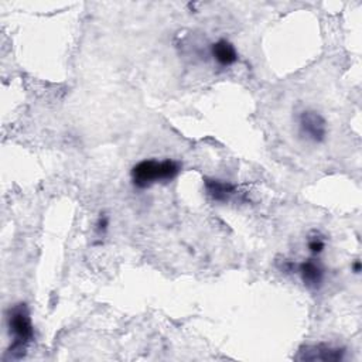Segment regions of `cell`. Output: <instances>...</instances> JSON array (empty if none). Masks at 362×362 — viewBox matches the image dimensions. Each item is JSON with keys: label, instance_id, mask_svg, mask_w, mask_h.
Returning a JSON list of instances; mask_svg holds the SVG:
<instances>
[{"label": "cell", "instance_id": "cell-3", "mask_svg": "<svg viewBox=\"0 0 362 362\" xmlns=\"http://www.w3.org/2000/svg\"><path fill=\"white\" fill-rule=\"evenodd\" d=\"M299 133L307 142L321 143L327 136L326 119L313 109H306L299 116Z\"/></svg>", "mask_w": 362, "mask_h": 362}, {"label": "cell", "instance_id": "cell-10", "mask_svg": "<svg viewBox=\"0 0 362 362\" xmlns=\"http://www.w3.org/2000/svg\"><path fill=\"white\" fill-rule=\"evenodd\" d=\"M352 270H354V274H359L361 272V260H355L354 262V264H352Z\"/></svg>", "mask_w": 362, "mask_h": 362}, {"label": "cell", "instance_id": "cell-9", "mask_svg": "<svg viewBox=\"0 0 362 362\" xmlns=\"http://www.w3.org/2000/svg\"><path fill=\"white\" fill-rule=\"evenodd\" d=\"M108 227H109V217L105 215V214H101V217L98 218L97 225H95L97 234L98 235H105L107 231H108Z\"/></svg>", "mask_w": 362, "mask_h": 362}, {"label": "cell", "instance_id": "cell-2", "mask_svg": "<svg viewBox=\"0 0 362 362\" xmlns=\"http://www.w3.org/2000/svg\"><path fill=\"white\" fill-rule=\"evenodd\" d=\"M8 327L13 337V344L9 352L13 358H22L26 354L29 344L34 340V326L26 304L20 303L9 310Z\"/></svg>", "mask_w": 362, "mask_h": 362}, {"label": "cell", "instance_id": "cell-1", "mask_svg": "<svg viewBox=\"0 0 362 362\" xmlns=\"http://www.w3.org/2000/svg\"><path fill=\"white\" fill-rule=\"evenodd\" d=\"M181 173V164L175 160H142L130 171L132 183L136 189L146 190L157 183H170Z\"/></svg>", "mask_w": 362, "mask_h": 362}, {"label": "cell", "instance_id": "cell-5", "mask_svg": "<svg viewBox=\"0 0 362 362\" xmlns=\"http://www.w3.org/2000/svg\"><path fill=\"white\" fill-rule=\"evenodd\" d=\"M344 354L345 351L342 348H333L326 344H319V345H307L302 348L299 359L334 362V361H341L344 358Z\"/></svg>", "mask_w": 362, "mask_h": 362}, {"label": "cell", "instance_id": "cell-7", "mask_svg": "<svg viewBox=\"0 0 362 362\" xmlns=\"http://www.w3.org/2000/svg\"><path fill=\"white\" fill-rule=\"evenodd\" d=\"M210 53L214 61L221 67H231L238 61V51L235 46L225 39L215 41L211 46Z\"/></svg>", "mask_w": 362, "mask_h": 362}, {"label": "cell", "instance_id": "cell-8", "mask_svg": "<svg viewBox=\"0 0 362 362\" xmlns=\"http://www.w3.org/2000/svg\"><path fill=\"white\" fill-rule=\"evenodd\" d=\"M307 246H309V250L311 252V255L317 256V255L323 253V250L326 249V242L320 235H314V236L309 238Z\"/></svg>", "mask_w": 362, "mask_h": 362}, {"label": "cell", "instance_id": "cell-6", "mask_svg": "<svg viewBox=\"0 0 362 362\" xmlns=\"http://www.w3.org/2000/svg\"><path fill=\"white\" fill-rule=\"evenodd\" d=\"M204 187L207 194L217 203H228L234 194H236V186L229 181L218 178H206Z\"/></svg>", "mask_w": 362, "mask_h": 362}, {"label": "cell", "instance_id": "cell-4", "mask_svg": "<svg viewBox=\"0 0 362 362\" xmlns=\"http://www.w3.org/2000/svg\"><path fill=\"white\" fill-rule=\"evenodd\" d=\"M293 270L300 275L306 288L311 290H319L323 286L326 270L324 266L314 257L306 259L299 264H293Z\"/></svg>", "mask_w": 362, "mask_h": 362}]
</instances>
